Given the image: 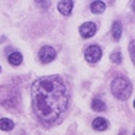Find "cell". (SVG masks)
Masks as SVG:
<instances>
[{
  "instance_id": "8992f818",
  "label": "cell",
  "mask_w": 135,
  "mask_h": 135,
  "mask_svg": "<svg viewBox=\"0 0 135 135\" xmlns=\"http://www.w3.org/2000/svg\"><path fill=\"white\" fill-rule=\"evenodd\" d=\"M73 6H74V2H71V0H68V2H60L58 3V10L60 13H62V15H70L71 10H73Z\"/></svg>"
},
{
  "instance_id": "7c38bea8",
  "label": "cell",
  "mask_w": 135,
  "mask_h": 135,
  "mask_svg": "<svg viewBox=\"0 0 135 135\" xmlns=\"http://www.w3.org/2000/svg\"><path fill=\"white\" fill-rule=\"evenodd\" d=\"M91 109H93V110H97V112H99V110L103 112L106 109V105L100 99H94L93 102H91Z\"/></svg>"
},
{
  "instance_id": "277c9868",
  "label": "cell",
  "mask_w": 135,
  "mask_h": 135,
  "mask_svg": "<svg viewBox=\"0 0 135 135\" xmlns=\"http://www.w3.org/2000/svg\"><path fill=\"white\" fill-rule=\"evenodd\" d=\"M55 55H57V52L52 47H42L41 50H39V60H41L44 64L51 62L55 58Z\"/></svg>"
},
{
  "instance_id": "5bb4252c",
  "label": "cell",
  "mask_w": 135,
  "mask_h": 135,
  "mask_svg": "<svg viewBox=\"0 0 135 135\" xmlns=\"http://www.w3.org/2000/svg\"><path fill=\"white\" fill-rule=\"evenodd\" d=\"M134 45L135 42L131 41V44H129V52H131V60H134Z\"/></svg>"
},
{
  "instance_id": "4fadbf2b",
  "label": "cell",
  "mask_w": 135,
  "mask_h": 135,
  "mask_svg": "<svg viewBox=\"0 0 135 135\" xmlns=\"http://www.w3.org/2000/svg\"><path fill=\"white\" fill-rule=\"evenodd\" d=\"M110 61L115 62V64H119V62L122 61V55H120V51L119 50L113 51V52L110 54Z\"/></svg>"
},
{
  "instance_id": "8fae6325",
  "label": "cell",
  "mask_w": 135,
  "mask_h": 135,
  "mask_svg": "<svg viewBox=\"0 0 135 135\" xmlns=\"http://www.w3.org/2000/svg\"><path fill=\"white\" fill-rule=\"evenodd\" d=\"M106 4L105 2H93V3L90 4V10L93 13H102L103 10H105Z\"/></svg>"
},
{
  "instance_id": "30bf717a",
  "label": "cell",
  "mask_w": 135,
  "mask_h": 135,
  "mask_svg": "<svg viewBox=\"0 0 135 135\" xmlns=\"http://www.w3.org/2000/svg\"><path fill=\"white\" fill-rule=\"evenodd\" d=\"M22 60H23V57H22L21 52H12L9 55V62L12 65H19L22 64Z\"/></svg>"
},
{
  "instance_id": "52a82bcc",
  "label": "cell",
  "mask_w": 135,
  "mask_h": 135,
  "mask_svg": "<svg viewBox=\"0 0 135 135\" xmlns=\"http://www.w3.org/2000/svg\"><path fill=\"white\" fill-rule=\"evenodd\" d=\"M108 126H109V123L105 118H96L93 120V129H96V131H106Z\"/></svg>"
},
{
  "instance_id": "ba28073f",
  "label": "cell",
  "mask_w": 135,
  "mask_h": 135,
  "mask_svg": "<svg viewBox=\"0 0 135 135\" xmlns=\"http://www.w3.org/2000/svg\"><path fill=\"white\" fill-rule=\"evenodd\" d=\"M120 35H122V25H120V22H115L112 25V39L115 42H118Z\"/></svg>"
},
{
  "instance_id": "3957f363",
  "label": "cell",
  "mask_w": 135,
  "mask_h": 135,
  "mask_svg": "<svg viewBox=\"0 0 135 135\" xmlns=\"http://www.w3.org/2000/svg\"><path fill=\"white\" fill-rule=\"evenodd\" d=\"M84 57L89 62H97L102 58V50H100V47H97V45H90L89 48H86Z\"/></svg>"
},
{
  "instance_id": "9c48e42d",
  "label": "cell",
  "mask_w": 135,
  "mask_h": 135,
  "mask_svg": "<svg viewBox=\"0 0 135 135\" xmlns=\"http://www.w3.org/2000/svg\"><path fill=\"white\" fill-rule=\"evenodd\" d=\"M15 123H13L12 119H7V118H2L0 119V129L2 131H12Z\"/></svg>"
},
{
  "instance_id": "6da1fadb",
  "label": "cell",
  "mask_w": 135,
  "mask_h": 135,
  "mask_svg": "<svg viewBox=\"0 0 135 135\" xmlns=\"http://www.w3.org/2000/svg\"><path fill=\"white\" fill-rule=\"evenodd\" d=\"M32 108L38 119L50 125L65 112L68 105V90L58 76L38 79L31 86Z\"/></svg>"
},
{
  "instance_id": "7a4b0ae2",
  "label": "cell",
  "mask_w": 135,
  "mask_h": 135,
  "mask_svg": "<svg viewBox=\"0 0 135 135\" xmlns=\"http://www.w3.org/2000/svg\"><path fill=\"white\" fill-rule=\"evenodd\" d=\"M112 93H113L115 97H118V99L120 100H126L129 96H131L132 93V84L129 80L123 79V77H118V79H115L113 81H112Z\"/></svg>"
},
{
  "instance_id": "5b68a950",
  "label": "cell",
  "mask_w": 135,
  "mask_h": 135,
  "mask_svg": "<svg viewBox=\"0 0 135 135\" xmlns=\"http://www.w3.org/2000/svg\"><path fill=\"white\" fill-rule=\"evenodd\" d=\"M96 33V25L93 22H86L80 26V35L83 38H91Z\"/></svg>"
}]
</instances>
